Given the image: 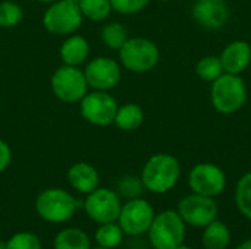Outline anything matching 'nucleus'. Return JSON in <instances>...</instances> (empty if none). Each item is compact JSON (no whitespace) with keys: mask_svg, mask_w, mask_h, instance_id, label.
<instances>
[{"mask_svg":"<svg viewBox=\"0 0 251 249\" xmlns=\"http://www.w3.org/2000/svg\"><path fill=\"white\" fill-rule=\"evenodd\" d=\"M193 16L203 28L219 29L229 19V7L226 0H197Z\"/></svg>","mask_w":251,"mask_h":249,"instance_id":"4468645a","label":"nucleus"},{"mask_svg":"<svg viewBox=\"0 0 251 249\" xmlns=\"http://www.w3.org/2000/svg\"><path fill=\"white\" fill-rule=\"evenodd\" d=\"M54 249H91L90 236L78 227H66L56 233L53 239Z\"/></svg>","mask_w":251,"mask_h":249,"instance_id":"6ab92c4d","label":"nucleus"},{"mask_svg":"<svg viewBox=\"0 0 251 249\" xmlns=\"http://www.w3.org/2000/svg\"><path fill=\"white\" fill-rule=\"evenodd\" d=\"M188 185L194 194L215 198L225 191L226 176L219 166L213 163H200L191 169Z\"/></svg>","mask_w":251,"mask_h":249,"instance_id":"9b49d317","label":"nucleus"},{"mask_svg":"<svg viewBox=\"0 0 251 249\" xmlns=\"http://www.w3.org/2000/svg\"><path fill=\"white\" fill-rule=\"evenodd\" d=\"M82 22V13L78 4L66 0H56L44 12L43 25L44 28L56 35H68L79 28Z\"/></svg>","mask_w":251,"mask_h":249,"instance_id":"6e6552de","label":"nucleus"},{"mask_svg":"<svg viewBox=\"0 0 251 249\" xmlns=\"http://www.w3.org/2000/svg\"><path fill=\"white\" fill-rule=\"evenodd\" d=\"M247 100V90L244 81L234 73H222L212 85L213 107L224 113L232 114L238 112Z\"/></svg>","mask_w":251,"mask_h":249,"instance_id":"20e7f679","label":"nucleus"},{"mask_svg":"<svg viewBox=\"0 0 251 249\" xmlns=\"http://www.w3.org/2000/svg\"><path fill=\"white\" fill-rule=\"evenodd\" d=\"M84 210L87 216L97 225L118 222L122 203L116 191L107 188H97L93 192L87 194L84 200Z\"/></svg>","mask_w":251,"mask_h":249,"instance_id":"423d86ee","label":"nucleus"},{"mask_svg":"<svg viewBox=\"0 0 251 249\" xmlns=\"http://www.w3.org/2000/svg\"><path fill=\"white\" fill-rule=\"evenodd\" d=\"M147 233L154 249H175L185 241L187 225L178 211L166 210L154 216Z\"/></svg>","mask_w":251,"mask_h":249,"instance_id":"7ed1b4c3","label":"nucleus"},{"mask_svg":"<svg viewBox=\"0 0 251 249\" xmlns=\"http://www.w3.org/2000/svg\"><path fill=\"white\" fill-rule=\"evenodd\" d=\"M175 249H193V248H190V247H187V245H184V244H182V245H179L178 248H175Z\"/></svg>","mask_w":251,"mask_h":249,"instance_id":"2f4dec72","label":"nucleus"},{"mask_svg":"<svg viewBox=\"0 0 251 249\" xmlns=\"http://www.w3.org/2000/svg\"><path fill=\"white\" fill-rule=\"evenodd\" d=\"M221 62L226 73L240 75L251 62V45L246 41L231 43L222 53Z\"/></svg>","mask_w":251,"mask_h":249,"instance_id":"2eb2a0df","label":"nucleus"},{"mask_svg":"<svg viewBox=\"0 0 251 249\" xmlns=\"http://www.w3.org/2000/svg\"><path fill=\"white\" fill-rule=\"evenodd\" d=\"M101 40L109 48L119 50L125 44V41L128 40V32H126L124 25L113 22V23L106 25L101 29Z\"/></svg>","mask_w":251,"mask_h":249,"instance_id":"b1692460","label":"nucleus"},{"mask_svg":"<svg viewBox=\"0 0 251 249\" xmlns=\"http://www.w3.org/2000/svg\"><path fill=\"white\" fill-rule=\"evenodd\" d=\"M91 249H107V248H103V247H100V245H97V247H94V248Z\"/></svg>","mask_w":251,"mask_h":249,"instance_id":"c9c22d12","label":"nucleus"},{"mask_svg":"<svg viewBox=\"0 0 251 249\" xmlns=\"http://www.w3.org/2000/svg\"><path fill=\"white\" fill-rule=\"evenodd\" d=\"M66 1H71V3H74V4H78V3H79V0H66Z\"/></svg>","mask_w":251,"mask_h":249,"instance_id":"72a5a7b5","label":"nucleus"},{"mask_svg":"<svg viewBox=\"0 0 251 249\" xmlns=\"http://www.w3.org/2000/svg\"><path fill=\"white\" fill-rule=\"evenodd\" d=\"M12 161V150L10 147L0 139V172L6 170Z\"/></svg>","mask_w":251,"mask_h":249,"instance_id":"c756f323","label":"nucleus"},{"mask_svg":"<svg viewBox=\"0 0 251 249\" xmlns=\"http://www.w3.org/2000/svg\"><path fill=\"white\" fill-rule=\"evenodd\" d=\"M176 211L185 225L203 229L218 219L219 208L215 198L193 192L191 195H187L178 203Z\"/></svg>","mask_w":251,"mask_h":249,"instance_id":"1a4fd4ad","label":"nucleus"},{"mask_svg":"<svg viewBox=\"0 0 251 249\" xmlns=\"http://www.w3.org/2000/svg\"><path fill=\"white\" fill-rule=\"evenodd\" d=\"M154 216V210L149 201L143 198H134L128 200L126 204L122 205L118 217V225L125 235L140 236L149 232Z\"/></svg>","mask_w":251,"mask_h":249,"instance_id":"0eeeda50","label":"nucleus"},{"mask_svg":"<svg viewBox=\"0 0 251 249\" xmlns=\"http://www.w3.org/2000/svg\"><path fill=\"white\" fill-rule=\"evenodd\" d=\"M160 1H169V0H160Z\"/></svg>","mask_w":251,"mask_h":249,"instance_id":"e433bc0d","label":"nucleus"},{"mask_svg":"<svg viewBox=\"0 0 251 249\" xmlns=\"http://www.w3.org/2000/svg\"><path fill=\"white\" fill-rule=\"evenodd\" d=\"M235 249H251V239L244 241L243 244H240V245H238Z\"/></svg>","mask_w":251,"mask_h":249,"instance_id":"7c9ffc66","label":"nucleus"},{"mask_svg":"<svg viewBox=\"0 0 251 249\" xmlns=\"http://www.w3.org/2000/svg\"><path fill=\"white\" fill-rule=\"evenodd\" d=\"M22 19V9L13 1H1L0 3V26L1 28H13Z\"/></svg>","mask_w":251,"mask_h":249,"instance_id":"bb28decb","label":"nucleus"},{"mask_svg":"<svg viewBox=\"0 0 251 249\" xmlns=\"http://www.w3.org/2000/svg\"><path fill=\"white\" fill-rule=\"evenodd\" d=\"M0 249H4V242L3 241H0Z\"/></svg>","mask_w":251,"mask_h":249,"instance_id":"f704fd0d","label":"nucleus"},{"mask_svg":"<svg viewBox=\"0 0 251 249\" xmlns=\"http://www.w3.org/2000/svg\"><path fill=\"white\" fill-rule=\"evenodd\" d=\"M69 185L79 194H90L99 188V173L90 163H75L68 170Z\"/></svg>","mask_w":251,"mask_h":249,"instance_id":"dca6fc26","label":"nucleus"},{"mask_svg":"<svg viewBox=\"0 0 251 249\" xmlns=\"http://www.w3.org/2000/svg\"><path fill=\"white\" fill-rule=\"evenodd\" d=\"M81 205H84V203L74 198L68 191L60 188L46 189L35 200L37 214L44 222L53 225H59L71 220L75 211Z\"/></svg>","mask_w":251,"mask_h":249,"instance_id":"f03ea898","label":"nucleus"},{"mask_svg":"<svg viewBox=\"0 0 251 249\" xmlns=\"http://www.w3.org/2000/svg\"><path fill=\"white\" fill-rule=\"evenodd\" d=\"M87 87L85 75L76 66L65 65L51 76V90L54 95L65 103L81 101L87 94Z\"/></svg>","mask_w":251,"mask_h":249,"instance_id":"9d476101","label":"nucleus"},{"mask_svg":"<svg viewBox=\"0 0 251 249\" xmlns=\"http://www.w3.org/2000/svg\"><path fill=\"white\" fill-rule=\"evenodd\" d=\"M235 205L246 219L251 220V172L241 176L237 183Z\"/></svg>","mask_w":251,"mask_h":249,"instance_id":"4be33fe9","label":"nucleus"},{"mask_svg":"<svg viewBox=\"0 0 251 249\" xmlns=\"http://www.w3.org/2000/svg\"><path fill=\"white\" fill-rule=\"evenodd\" d=\"M181 176L179 161L171 154H154L141 172L144 188L153 194H166L174 189Z\"/></svg>","mask_w":251,"mask_h":249,"instance_id":"f257e3e1","label":"nucleus"},{"mask_svg":"<svg viewBox=\"0 0 251 249\" xmlns=\"http://www.w3.org/2000/svg\"><path fill=\"white\" fill-rule=\"evenodd\" d=\"M143 120H144L143 109L138 104L128 103L118 107L113 123L122 131H135L137 128L141 126Z\"/></svg>","mask_w":251,"mask_h":249,"instance_id":"aec40b11","label":"nucleus"},{"mask_svg":"<svg viewBox=\"0 0 251 249\" xmlns=\"http://www.w3.org/2000/svg\"><path fill=\"white\" fill-rule=\"evenodd\" d=\"M124 235L125 233L121 229V226L118 225V222H112V223L100 225L99 229L96 230L94 239H96L97 245H100L103 248L113 249L122 244Z\"/></svg>","mask_w":251,"mask_h":249,"instance_id":"412c9836","label":"nucleus"},{"mask_svg":"<svg viewBox=\"0 0 251 249\" xmlns=\"http://www.w3.org/2000/svg\"><path fill=\"white\" fill-rule=\"evenodd\" d=\"M143 188H144V185H143L141 179L134 178V176H125L118 182L116 194L126 200H134V198H140Z\"/></svg>","mask_w":251,"mask_h":249,"instance_id":"cd10ccee","label":"nucleus"},{"mask_svg":"<svg viewBox=\"0 0 251 249\" xmlns=\"http://www.w3.org/2000/svg\"><path fill=\"white\" fill-rule=\"evenodd\" d=\"M203 229L201 244L204 249H226L229 247L231 230L226 223L216 219Z\"/></svg>","mask_w":251,"mask_h":249,"instance_id":"a211bd4d","label":"nucleus"},{"mask_svg":"<svg viewBox=\"0 0 251 249\" xmlns=\"http://www.w3.org/2000/svg\"><path fill=\"white\" fill-rule=\"evenodd\" d=\"M4 249H43V245L37 235L31 232H18L4 242Z\"/></svg>","mask_w":251,"mask_h":249,"instance_id":"a878e982","label":"nucleus"},{"mask_svg":"<svg viewBox=\"0 0 251 249\" xmlns=\"http://www.w3.org/2000/svg\"><path fill=\"white\" fill-rule=\"evenodd\" d=\"M90 45L87 40L81 35H72L66 38L60 47V57L65 65L78 66L88 57Z\"/></svg>","mask_w":251,"mask_h":249,"instance_id":"f3484780","label":"nucleus"},{"mask_svg":"<svg viewBox=\"0 0 251 249\" xmlns=\"http://www.w3.org/2000/svg\"><path fill=\"white\" fill-rule=\"evenodd\" d=\"M119 57L128 70L143 73L151 70L157 65L159 48L147 38H128L119 48Z\"/></svg>","mask_w":251,"mask_h":249,"instance_id":"39448f33","label":"nucleus"},{"mask_svg":"<svg viewBox=\"0 0 251 249\" xmlns=\"http://www.w3.org/2000/svg\"><path fill=\"white\" fill-rule=\"evenodd\" d=\"M116 112L118 103L106 91H94L91 94H85L81 100V114L91 125L106 126L113 123Z\"/></svg>","mask_w":251,"mask_h":249,"instance_id":"f8f14e48","label":"nucleus"},{"mask_svg":"<svg viewBox=\"0 0 251 249\" xmlns=\"http://www.w3.org/2000/svg\"><path fill=\"white\" fill-rule=\"evenodd\" d=\"M38 1H41V3H53L56 0H38Z\"/></svg>","mask_w":251,"mask_h":249,"instance_id":"473e14b6","label":"nucleus"},{"mask_svg":"<svg viewBox=\"0 0 251 249\" xmlns=\"http://www.w3.org/2000/svg\"><path fill=\"white\" fill-rule=\"evenodd\" d=\"M87 84L97 91H107L115 88L121 81L119 65L109 57H96L84 70Z\"/></svg>","mask_w":251,"mask_h":249,"instance_id":"ddd939ff","label":"nucleus"},{"mask_svg":"<svg viewBox=\"0 0 251 249\" xmlns=\"http://www.w3.org/2000/svg\"><path fill=\"white\" fill-rule=\"evenodd\" d=\"M149 0H110L112 9H115L119 13L124 15H131V13H137L141 9H144L147 6Z\"/></svg>","mask_w":251,"mask_h":249,"instance_id":"c85d7f7f","label":"nucleus"},{"mask_svg":"<svg viewBox=\"0 0 251 249\" xmlns=\"http://www.w3.org/2000/svg\"><path fill=\"white\" fill-rule=\"evenodd\" d=\"M199 76L204 81H215L218 79L222 73H224V66L221 62V57H215V56H207L203 57L196 68Z\"/></svg>","mask_w":251,"mask_h":249,"instance_id":"393cba45","label":"nucleus"},{"mask_svg":"<svg viewBox=\"0 0 251 249\" xmlns=\"http://www.w3.org/2000/svg\"><path fill=\"white\" fill-rule=\"evenodd\" d=\"M78 7L82 16L91 21H103L112 10L110 0H79Z\"/></svg>","mask_w":251,"mask_h":249,"instance_id":"5701e85b","label":"nucleus"}]
</instances>
